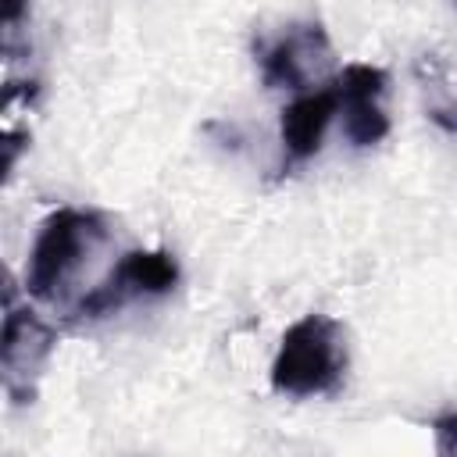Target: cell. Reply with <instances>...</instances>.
Masks as SVG:
<instances>
[{"label": "cell", "mask_w": 457, "mask_h": 457, "mask_svg": "<svg viewBox=\"0 0 457 457\" xmlns=\"http://www.w3.org/2000/svg\"><path fill=\"white\" fill-rule=\"evenodd\" d=\"M111 239L107 218L89 207H57L43 218L29 250L21 289L36 303H57L82 275L89 257Z\"/></svg>", "instance_id": "obj_1"}, {"label": "cell", "mask_w": 457, "mask_h": 457, "mask_svg": "<svg viewBox=\"0 0 457 457\" xmlns=\"http://www.w3.org/2000/svg\"><path fill=\"white\" fill-rule=\"evenodd\" d=\"M339 114V93H336V79H325L318 89L300 93L293 104L282 107V150L289 164H303L321 150L325 129L328 121Z\"/></svg>", "instance_id": "obj_7"}, {"label": "cell", "mask_w": 457, "mask_h": 457, "mask_svg": "<svg viewBox=\"0 0 457 457\" xmlns=\"http://www.w3.org/2000/svg\"><path fill=\"white\" fill-rule=\"evenodd\" d=\"M261 79L268 89H307L325 79L332 43L318 21H293L275 43L261 46Z\"/></svg>", "instance_id": "obj_5"}, {"label": "cell", "mask_w": 457, "mask_h": 457, "mask_svg": "<svg viewBox=\"0 0 457 457\" xmlns=\"http://www.w3.org/2000/svg\"><path fill=\"white\" fill-rule=\"evenodd\" d=\"M346 378V336L328 314L293 321L271 361V389L289 400L336 396Z\"/></svg>", "instance_id": "obj_2"}, {"label": "cell", "mask_w": 457, "mask_h": 457, "mask_svg": "<svg viewBox=\"0 0 457 457\" xmlns=\"http://www.w3.org/2000/svg\"><path fill=\"white\" fill-rule=\"evenodd\" d=\"M336 79L339 111H343V136L350 146H375L389 136V114L382 107V93L389 86V75L375 64H346Z\"/></svg>", "instance_id": "obj_6"}, {"label": "cell", "mask_w": 457, "mask_h": 457, "mask_svg": "<svg viewBox=\"0 0 457 457\" xmlns=\"http://www.w3.org/2000/svg\"><path fill=\"white\" fill-rule=\"evenodd\" d=\"M179 282V261L168 250H129L107 271L100 286H93L79 303L75 314L82 318H107L139 296H164Z\"/></svg>", "instance_id": "obj_3"}, {"label": "cell", "mask_w": 457, "mask_h": 457, "mask_svg": "<svg viewBox=\"0 0 457 457\" xmlns=\"http://www.w3.org/2000/svg\"><path fill=\"white\" fill-rule=\"evenodd\" d=\"M57 332L36 318V311L18 307L14 286L7 282V307H4V336H0V371H4V389L14 403H32L36 396V378L46 357L54 353Z\"/></svg>", "instance_id": "obj_4"}, {"label": "cell", "mask_w": 457, "mask_h": 457, "mask_svg": "<svg viewBox=\"0 0 457 457\" xmlns=\"http://www.w3.org/2000/svg\"><path fill=\"white\" fill-rule=\"evenodd\" d=\"M432 436H436V450L446 457H457V411H443L432 418Z\"/></svg>", "instance_id": "obj_8"}]
</instances>
